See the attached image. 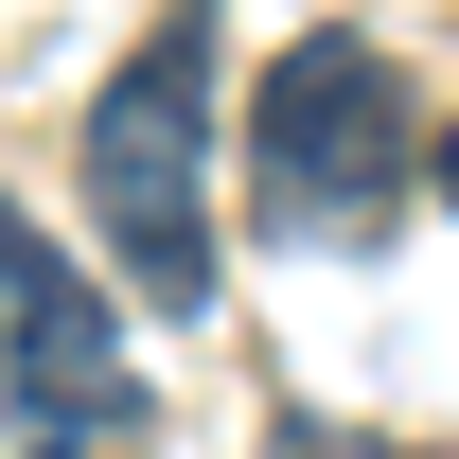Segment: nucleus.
<instances>
[{"label": "nucleus", "instance_id": "f257e3e1", "mask_svg": "<svg viewBox=\"0 0 459 459\" xmlns=\"http://www.w3.org/2000/svg\"><path fill=\"white\" fill-rule=\"evenodd\" d=\"M71 195H89V247L124 265L142 318H195L212 300V0H177L160 36L89 89Z\"/></svg>", "mask_w": 459, "mask_h": 459}, {"label": "nucleus", "instance_id": "f03ea898", "mask_svg": "<svg viewBox=\"0 0 459 459\" xmlns=\"http://www.w3.org/2000/svg\"><path fill=\"white\" fill-rule=\"evenodd\" d=\"M389 195H406V71L336 18L283 36L247 89V212L283 247H353V230H389Z\"/></svg>", "mask_w": 459, "mask_h": 459}, {"label": "nucleus", "instance_id": "7ed1b4c3", "mask_svg": "<svg viewBox=\"0 0 459 459\" xmlns=\"http://www.w3.org/2000/svg\"><path fill=\"white\" fill-rule=\"evenodd\" d=\"M0 424L18 442H142V371H124L107 300L71 283V247L0 195Z\"/></svg>", "mask_w": 459, "mask_h": 459}, {"label": "nucleus", "instance_id": "20e7f679", "mask_svg": "<svg viewBox=\"0 0 459 459\" xmlns=\"http://www.w3.org/2000/svg\"><path fill=\"white\" fill-rule=\"evenodd\" d=\"M265 459H424V442H353V424H318V406H283V424H265Z\"/></svg>", "mask_w": 459, "mask_h": 459}, {"label": "nucleus", "instance_id": "39448f33", "mask_svg": "<svg viewBox=\"0 0 459 459\" xmlns=\"http://www.w3.org/2000/svg\"><path fill=\"white\" fill-rule=\"evenodd\" d=\"M424 195H442V212H459V124H442V142H424Z\"/></svg>", "mask_w": 459, "mask_h": 459}, {"label": "nucleus", "instance_id": "423d86ee", "mask_svg": "<svg viewBox=\"0 0 459 459\" xmlns=\"http://www.w3.org/2000/svg\"><path fill=\"white\" fill-rule=\"evenodd\" d=\"M18 459H142V442H18Z\"/></svg>", "mask_w": 459, "mask_h": 459}]
</instances>
